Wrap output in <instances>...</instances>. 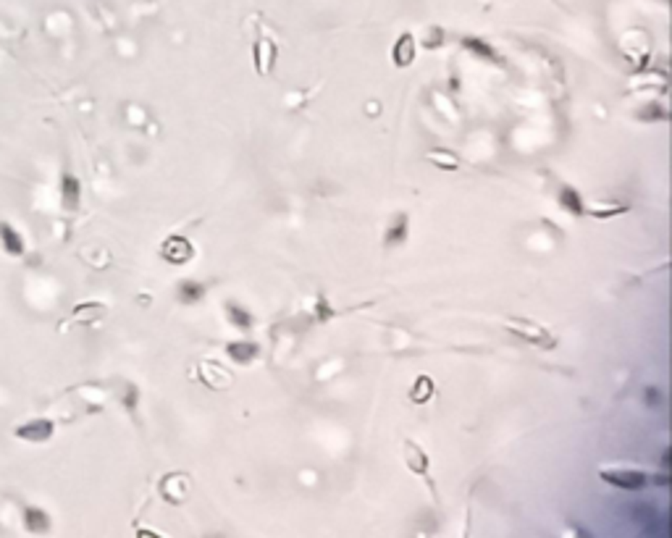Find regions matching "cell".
Masks as SVG:
<instances>
[{
	"mask_svg": "<svg viewBox=\"0 0 672 538\" xmlns=\"http://www.w3.org/2000/svg\"><path fill=\"white\" fill-rule=\"evenodd\" d=\"M161 257L171 266H184L194 257V247L189 239L184 237H168V239L161 244Z\"/></svg>",
	"mask_w": 672,
	"mask_h": 538,
	"instance_id": "cell-1",
	"label": "cell"
},
{
	"mask_svg": "<svg viewBox=\"0 0 672 538\" xmlns=\"http://www.w3.org/2000/svg\"><path fill=\"white\" fill-rule=\"evenodd\" d=\"M507 329L512 331L515 336H520V339H525V342H531V344H538V347H552L554 344L552 336L541 329V326H536L533 320H518V318H512V320L507 323Z\"/></svg>",
	"mask_w": 672,
	"mask_h": 538,
	"instance_id": "cell-2",
	"label": "cell"
},
{
	"mask_svg": "<svg viewBox=\"0 0 672 538\" xmlns=\"http://www.w3.org/2000/svg\"><path fill=\"white\" fill-rule=\"evenodd\" d=\"M53 434H56V423L47 418L30 420V423H24V425L16 428V436H19L21 441H32V444H43V441H47Z\"/></svg>",
	"mask_w": 672,
	"mask_h": 538,
	"instance_id": "cell-3",
	"label": "cell"
},
{
	"mask_svg": "<svg viewBox=\"0 0 672 538\" xmlns=\"http://www.w3.org/2000/svg\"><path fill=\"white\" fill-rule=\"evenodd\" d=\"M601 480L612 483V486L623 489V491H641L649 478L643 473H638V470H604Z\"/></svg>",
	"mask_w": 672,
	"mask_h": 538,
	"instance_id": "cell-4",
	"label": "cell"
},
{
	"mask_svg": "<svg viewBox=\"0 0 672 538\" xmlns=\"http://www.w3.org/2000/svg\"><path fill=\"white\" fill-rule=\"evenodd\" d=\"M200 378L205 381V386H210V389H229L234 384V375L229 373L226 368H221L216 360L200 365Z\"/></svg>",
	"mask_w": 672,
	"mask_h": 538,
	"instance_id": "cell-5",
	"label": "cell"
},
{
	"mask_svg": "<svg viewBox=\"0 0 672 538\" xmlns=\"http://www.w3.org/2000/svg\"><path fill=\"white\" fill-rule=\"evenodd\" d=\"M79 200H82V184H79L76 176L66 174V176L60 179V202H63V208L76 210L79 208Z\"/></svg>",
	"mask_w": 672,
	"mask_h": 538,
	"instance_id": "cell-6",
	"label": "cell"
},
{
	"mask_svg": "<svg viewBox=\"0 0 672 538\" xmlns=\"http://www.w3.org/2000/svg\"><path fill=\"white\" fill-rule=\"evenodd\" d=\"M0 242H3V250L11 255V257H21L24 250H27L24 237L11 224H0Z\"/></svg>",
	"mask_w": 672,
	"mask_h": 538,
	"instance_id": "cell-7",
	"label": "cell"
},
{
	"mask_svg": "<svg viewBox=\"0 0 672 538\" xmlns=\"http://www.w3.org/2000/svg\"><path fill=\"white\" fill-rule=\"evenodd\" d=\"M404 463L407 467L415 473V476H426L428 473V457L420 447H415L413 441H404Z\"/></svg>",
	"mask_w": 672,
	"mask_h": 538,
	"instance_id": "cell-8",
	"label": "cell"
},
{
	"mask_svg": "<svg viewBox=\"0 0 672 538\" xmlns=\"http://www.w3.org/2000/svg\"><path fill=\"white\" fill-rule=\"evenodd\" d=\"M24 525L30 533H47L50 530V515L43 507L24 509Z\"/></svg>",
	"mask_w": 672,
	"mask_h": 538,
	"instance_id": "cell-9",
	"label": "cell"
},
{
	"mask_svg": "<svg viewBox=\"0 0 672 538\" xmlns=\"http://www.w3.org/2000/svg\"><path fill=\"white\" fill-rule=\"evenodd\" d=\"M226 352H229V358L234 360V362L247 365V362H253V358L257 355V344H253V342H231L229 347H226Z\"/></svg>",
	"mask_w": 672,
	"mask_h": 538,
	"instance_id": "cell-10",
	"label": "cell"
},
{
	"mask_svg": "<svg viewBox=\"0 0 672 538\" xmlns=\"http://www.w3.org/2000/svg\"><path fill=\"white\" fill-rule=\"evenodd\" d=\"M413 58H415V40H413V34H402L394 45V63L410 66Z\"/></svg>",
	"mask_w": 672,
	"mask_h": 538,
	"instance_id": "cell-11",
	"label": "cell"
},
{
	"mask_svg": "<svg viewBox=\"0 0 672 538\" xmlns=\"http://www.w3.org/2000/svg\"><path fill=\"white\" fill-rule=\"evenodd\" d=\"M273 60H276V47L270 45V43H260L257 50H255V63H257V71L260 74H268L270 66H273Z\"/></svg>",
	"mask_w": 672,
	"mask_h": 538,
	"instance_id": "cell-12",
	"label": "cell"
},
{
	"mask_svg": "<svg viewBox=\"0 0 672 538\" xmlns=\"http://www.w3.org/2000/svg\"><path fill=\"white\" fill-rule=\"evenodd\" d=\"M433 397V381L428 378V375H420L418 381H415V386L410 389V399L413 402H428Z\"/></svg>",
	"mask_w": 672,
	"mask_h": 538,
	"instance_id": "cell-13",
	"label": "cell"
},
{
	"mask_svg": "<svg viewBox=\"0 0 672 538\" xmlns=\"http://www.w3.org/2000/svg\"><path fill=\"white\" fill-rule=\"evenodd\" d=\"M463 47H467L470 53H476V56H480V58L496 60V50H494L489 43L478 40V37H465V40H463Z\"/></svg>",
	"mask_w": 672,
	"mask_h": 538,
	"instance_id": "cell-14",
	"label": "cell"
},
{
	"mask_svg": "<svg viewBox=\"0 0 672 538\" xmlns=\"http://www.w3.org/2000/svg\"><path fill=\"white\" fill-rule=\"evenodd\" d=\"M202 294H205V286L197 284V281H181L179 284L181 302H197V299H202Z\"/></svg>",
	"mask_w": 672,
	"mask_h": 538,
	"instance_id": "cell-15",
	"label": "cell"
},
{
	"mask_svg": "<svg viewBox=\"0 0 672 538\" xmlns=\"http://www.w3.org/2000/svg\"><path fill=\"white\" fill-rule=\"evenodd\" d=\"M559 200H562V205H565V208H568L570 213H572V215H583L581 195H578L575 189H570V187H565V189H562V197H559Z\"/></svg>",
	"mask_w": 672,
	"mask_h": 538,
	"instance_id": "cell-16",
	"label": "cell"
},
{
	"mask_svg": "<svg viewBox=\"0 0 672 538\" xmlns=\"http://www.w3.org/2000/svg\"><path fill=\"white\" fill-rule=\"evenodd\" d=\"M404 234H407V215H399V218H394L391 229L386 231V244L404 242Z\"/></svg>",
	"mask_w": 672,
	"mask_h": 538,
	"instance_id": "cell-17",
	"label": "cell"
},
{
	"mask_svg": "<svg viewBox=\"0 0 672 538\" xmlns=\"http://www.w3.org/2000/svg\"><path fill=\"white\" fill-rule=\"evenodd\" d=\"M226 310H229V318H231L240 329H253V315L247 313L244 307H240V305H226Z\"/></svg>",
	"mask_w": 672,
	"mask_h": 538,
	"instance_id": "cell-18",
	"label": "cell"
},
{
	"mask_svg": "<svg viewBox=\"0 0 672 538\" xmlns=\"http://www.w3.org/2000/svg\"><path fill=\"white\" fill-rule=\"evenodd\" d=\"M428 161H433V163L441 165V168H447V171H454L460 165V161L454 155H449L447 150H433L431 155H428Z\"/></svg>",
	"mask_w": 672,
	"mask_h": 538,
	"instance_id": "cell-19",
	"label": "cell"
}]
</instances>
